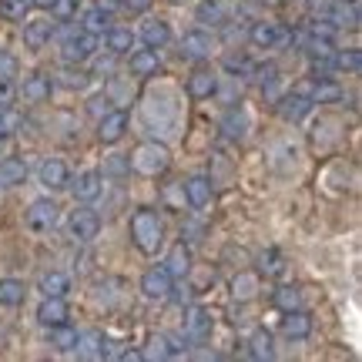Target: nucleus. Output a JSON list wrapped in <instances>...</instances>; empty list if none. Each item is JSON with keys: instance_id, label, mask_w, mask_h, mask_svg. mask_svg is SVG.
Masks as SVG:
<instances>
[{"instance_id": "1", "label": "nucleus", "mask_w": 362, "mask_h": 362, "mask_svg": "<svg viewBox=\"0 0 362 362\" xmlns=\"http://www.w3.org/2000/svg\"><path fill=\"white\" fill-rule=\"evenodd\" d=\"M131 242L141 248L144 255H155L158 248L165 245V225H161V215L151 211V208H138L131 215Z\"/></svg>"}, {"instance_id": "2", "label": "nucleus", "mask_w": 362, "mask_h": 362, "mask_svg": "<svg viewBox=\"0 0 362 362\" xmlns=\"http://www.w3.org/2000/svg\"><path fill=\"white\" fill-rule=\"evenodd\" d=\"M168 165H171L168 148H165V144H158V141L141 144V148L131 155V168L138 171V175H148V178L165 175V171H168Z\"/></svg>"}, {"instance_id": "3", "label": "nucleus", "mask_w": 362, "mask_h": 362, "mask_svg": "<svg viewBox=\"0 0 362 362\" xmlns=\"http://www.w3.org/2000/svg\"><path fill=\"white\" fill-rule=\"evenodd\" d=\"M94 51H98V34L78 30V34H71V37L64 40V47H61V61H64L67 67H71V64H84V61H90V57H94Z\"/></svg>"}, {"instance_id": "4", "label": "nucleus", "mask_w": 362, "mask_h": 362, "mask_svg": "<svg viewBox=\"0 0 362 362\" xmlns=\"http://www.w3.org/2000/svg\"><path fill=\"white\" fill-rule=\"evenodd\" d=\"M57 221H61V208L54 205L51 198H37L24 211V225L30 232H51V228H57Z\"/></svg>"}, {"instance_id": "5", "label": "nucleus", "mask_w": 362, "mask_h": 362, "mask_svg": "<svg viewBox=\"0 0 362 362\" xmlns=\"http://www.w3.org/2000/svg\"><path fill=\"white\" fill-rule=\"evenodd\" d=\"M67 232L74 242H94L98 232H101V215L98 211H90V208H74L71 211V218H67Z\"/></svg>"}, {"instance_id": "6", "label": "nucleus", "mask_w": 362, "mask_h": 362, "mask_svg": "<svg viewBox=\"0 0 362 362\" xmlns=\"http://www.w3.org/2000/svg\"><path fill=\"white\" fill-rule=\"evenodd\" d=\"M141 292H144V298H151V302H165V298H171V292H175V279H171V272L165 269V265L148 269L141 275Z\"/></svg>"}, {"instance_id": "7", "label": "nucleus", "mask_w": 362, "mask_h": 362, "mask_svg": "<svg viewBox=\"0 0 362 362\" xmlns=\"http://www.w3.org/2000/svg\"><path fill=\"white\" fill-rule=\"evenodd\" d=\"M178 54L185 61H208V57L215 54V40H211V34H205V30H188V34H181V40H178Z\"/></svg>"}, {"instance_id": "8", "label": "nucleus", "mask_w": 362, "mask_h": 362, "mask_svg": "<svg viewBox=\"0 0 362 362\" xmlns=\"http://www.w3.org/2000/svg\"><path fill=\"white\" fill-rule=\"evenodd\" d=\"M215 332V319H211V312L202 309V305H194L188 309V319H185V339L192 342V346H202L208 342Z\"/></svg>"}, {"instance_id": "9", "label": "nucleus", "mask_w": 362, "mask_h": 362, "mask_svg": "<svg viewBox=\"0 0 362 362\" xmlns=\"http://www.w3.org/2000/svg\"><path fill=\"white\" fill-rule=\"evenodd\" d=\"M37 178L47 192H61V188H67V181H71V171H67V165L61 158H44L37 168Z\"/></svg>"}, {"instance_id": "10", "label": "nucleus", "mask_w": 362, "mask_h": 362, "mask_svg": "<svg viewBox=\"0 0 362 362\" xmlns=\"http://www.w3.org/2000/svg\"><path fill=\"white\" fill-rule=\"evenodd\" d=\"M298 94H305L312 104H336L342 101V84H336V81L329 78H315L312 84H302V88H296Z\"/></svg>"}, {"instance_id": "11", "label": "nucleus", "mask_w": 362, "mask_h": 362, "mask_svg": "<svg viewBox=\"0 0 362 362\" xmlns=\"http://www.w3.org/2000/svg\"><path fill=\"white\" fill-rule=\"evenodd\" d=\"M67 188L74 192V198H78V202H84V205H88V202H94V198L101 194L104 175H101V171H94V168H90V171H81L74 181H67Z\"/></svg>"}, {"instance_id": "12", "label": "nucleus", "mask_w": 362, "mask_h": 362, "mask_svg": "<svg viewBox=\"0 0 362 362\" xmlns=\"http://www.w3.org/2000/svg\"><path fill=\"white\" fill-rule=\"evenodd\" d=\"M124 131H128V115L124 111H107V115L98 117V138H101L104 144H115L124 138Z\"/></svg>"}, {"instance_id": "13", "label": "nucleus", "mask_w": 362, "mask_h": 362, "mask_svg": "<svg viewBox=\"0 0 362 362\" xmlns=\"http://www.w3.org/2000/svg\"><path fill=\"white\" fill-rule=\"evenodd\" d=\"M54 30H57L54 21H47V17H34V21H27L24 24V44L30 47V51H40V47L51 44Z\"/></svg>"}, {"instance_id": "14", "label": "nucleus", "mask_w": 362, "mask_h": 362, "mask_svg": "<svg viewBox=\"0 0 362 362\" xmlns=\"http://www.w3.org/2000/svg\"><path fill=\"white\" fill-rule=\"evenodd\" d=\"M138 37L144 40V47H151V51H158V47H165L171 40V27L161 21V17H148L141 24V30H138Z\"/></svg>"}, {"instance_id": "15", "label": "nucleus", "mask_w": 362, "mask_h": 362, "mask_svg": "<svg viewBox=\"0 0 362 362\" xmlns=\"http://www.w3.org/2000/svg\"><path fill=\"white\" fill-rule=\"evenodd\" d=\"M248 37H252V44H255V47L272 51L275 44H282V40H285V30L279 24H272V21H259V24H252Z\"/></svg>"}, {"instance_id": "16", "label": "nucleus", "mask_w": 362, "mask_h": 362, "mask_svg": "<svg viewBox=\"0 0 362 362\" xmlns=\"http://www.w3.org/2000/svg\"><path fill=\"white\" fill-rule=\"evenodd\" d=\"M181 192H185L192 208H205L211 202V178L208 175H192V178L181 185Z\"/></svg>"}, {"instance_id": "17", "label": "nucleus", "mask_w": 362, "mask_h": 362, "mask_svg": "<svg viewBox=\"0 0 362 362\" xmlns=\"http://www.w3.org/2000/svg\"><path fill=\"white\" fill-rule=\"evenodd\" d=\"M71 319V309H67L64 298H44L37 309V322L44 329H51V325H64Z\"/></svg>"}, {"instance_id": "18", "label": "nucleus", "mask_w": 362, "mask_h": 362, "mask_svg": "<svg viewBox=\"0 0 362 362\" xmlns=\"http://www.w3.org/2000/svg\"><path fill=\"white\" fill-rule=\"evenodd\" d=\"M282 332H285V339H296V342L309 339L312 336V315H309V312H302V309L285 312Z\"/></svg>"}, {"instance_id": "19", "label": "nucleus", "mask_w": 362, "mask_h": 362, "mask_svg": "<svg viewBox=\"0 0 362 362\" xmlns=\"http://www.w3.org/2000/svg\"><path fill=\"white\" fill-rule=\"evenodd\" d=\"M218 90V78H215V71H208V67H198L192 78H188V94H192L194 101H205Z\"/></svg>"}, {"instance_id": "20", "label": "nucleus", "mask_w": 362, "mask_h": 362, "mask_svg": "<svg viewBox=\"0 0 362 362\" xmlns=\"http://www.w3.org/2000/svg\"><path fill=\"white\" fill-rule=\"evenodd\" d=\"M51 78L47 74H30V78H24V84H21V98H24L27 104H40L51 98Z\"/></svg>"}, {"instance_id": "21", "label": "nucleus", "mask_w": 362, "mask_h": 362, "mask_svg": "<svg viewBox=\"0 0 362 362\" xmlns=\"http://www.w3.org/2000/svg\"><path fill=\"white\" fill-rule=\"evenodd\" d=\"M104 346H107L104 332L90 329V332H78V346H74V352H78L81 359H104Z\"/></svg>"}, {"instance_id": "22", "label": "nucleus", "mask_w": 362, "mask_h": 362, "mask_svg": "<svg viewBox=\"0 0 362 362\" xmlns=\"http://www.w3.org/2000/svg\"><path fill=\"white\" fill-rule=\"evenodd\" d=\"M37 288L44 298H64L67 292H71V279H67L64 272H44Z\"/></svg>"}, {"instance_id": "23", "label": "nucleus", "mask_w": 362, "mask_h": 362, "mask_svg": "<svg viewBox=\"0 0 362 362\" xmlns=\"http://www.w3.org/2000/svg\"><path fill=\"white\" fill-rule=\"evenodd\" d=\"M312 111V101L305 98V94H298V90H292V94H285L282 104H279V115L285 117V121H302V117Z\"/></svg>"}, {"instance_id": "24", "label": "nucleus", "mask_w": 362, "mask_h": 362, "mask_svg": "<svg viewBox=\"0 0 362 362\" xmlns=\"http://www.w3.org/2000/svg\"><path fill=\"white\" fill-rule=\"evenodd\" d=\"M158 71H161V61H158V54L151 47L131 54V74L134 78H155Z\"/></svg>"}, {"instance_id": "25", "label": "nucleus", "mask_w": 362, "mask_h": 362, "mask_svg": "<svg viewBox=\"0 0 362 362\" xmlns=\"http://www.w3.org/2000/svg\"><path fill=\"white\" fill-rule=\"evenodd\" d=\"M27 181V165L21 158H4L0 161V188H17Z\"/></svg>"}, {"instance_id": "26", "label": "nucleus", "mask_w": 362, "mask_h": 362, "mask_svg": "<svg viewBox=\"0 0 362 362\" xmlns=\"http://www.w3.org/2000/svg\"><path fill=\"white\" fill-rule=\"evenodd\" d=\"M47 342H51L57 352H74V346H78V332L71 329V325H51L47 329Z\"/></svg>"}, {"instance_id": "27", "label": "nucleus", "mask_w": 362, "mask_h": 362, "mask_svg": "<svg viewBox=\"0 0 362 362\" xmlns=\"http://www.w3.org/2000/svg\"><path fill=\"white\" fill-rule=\"evenodd\" d=\"M104 44H107V54L124 57L134 51V34L131 30H104Z\"/></svg>"}, {"instance_id": "28", "label": "nucleus", "mask_w": 362, "mask_h": 362, "mask_svg": "<svg viewBox=\"0 0 362 362\" xmlns=\"http://www.w3.org/2000/svg\"><path fill=\"white\" fill-rule=\"evenodd\" d=\"M245 128H248V117L242 107H232L228 115L221 117V131H225V138H232V141H242V138H245Z\"/></svg>"}, {"instance_id": "29", "label": "nucleus", "mask_w": 362, "mask_h": 362, "mask_svg": "<svg viewBox=\"0 0 362 362\" xmlns=\"http://www.w3.org/2000/svg\"><path fill=\"white\" fill-rule=\"evenodd\" d=\"M165 269L171 272V279H181V275H188V269H192V252L185 248V242H178V245L171 248L168 262H165Z\"/></svg>"}, {"instance_id": "30", "label": "nucleus", "mask_w": 362, "mask_h": 362, "mask_svg": "<svg viewBox=\"0 0 362 362\" xmlns=\"http://www.w3.org/2000/svg\"><path fill=\"white\" fill-rule=\"evenodd\" d=\"M248 356H252V359H259V362H265V359H275V346H272V332H265V329H259L255 336L248 339Z\"/></svg>"}, {"instance_id": "31", "label": "nucleus", "mask_w": 362, "mask_h": 362, "mask_svg": "<svg viewBox=\"0 0 362 362\" xmlns=\"http://www.w3.org/2000/svg\"><path fill=\"white\" fill-rule=\"evenodd\" d=\"M27 288L21 279H0V305H21Z\"/></svg>"}, {"instance_id": "32", "label": "nucleus", "mask_w": 362, "mask_h": 362, "mask_svg": "<svg viewBox=\"0 0 362 362\" xmlns=\"http://www.w3.org/2000/svg\"><path fill=\"white\" fill-rule=\"evenodd\" d=\"M107 24H111V13H104L101 7H90V11L81 17V30H88V34H98V37H101L104 30H107Z\"/></svg>"}, {"instance_id": "33", "label": "nucleus", "mask_w": 362, "mask_h": 362, "mask_svg": "<svg viewBox=\"0 0 362 362\" xmlns=\"http://www.w3.org/2000/svg\"><path fill=\"white\" fill-rule=\"evenodd\" d=\"M225 17H228V7L221 0H205L198 7V21L202 24H225Z\"/></svg>"}, {"instance_id": "34", "label": "nucleus", "mask_w": 362, "mask_h": 362, "mask_svg": "<svg viewBox=\"0 0 362 362\" xmlns=\"http://www.w3.org/2000/svg\"><path fill=\"white\" fill-rule=\"evenodd\" d=\"M275 305H279L282 312L302 309V292H298V288H288V285H282V288L275 292Z\"/></svg>"}, {"instance_id": "35", "label": "nucleus", "mask_w": 362, "mask_h": 362, "mask_svg": "<svg viewBox=\"0 0 362 362\" xmlns=\"http://www.w3.org/2000/svg\"><path fill=\"white\" fill-rule=\"evenodd\" d=\"M305 34H312V37H319V40H336V34H339V24H332L329 17H315L309 24V30Z\"/></svg>"}, {"instance_id": "36", "label": "nucleus", "mask_w": 362, "mask_h": 362, "mask_svg": "<svg viewBox=\"0 0 362 362\" xmlns=\"http://www.w3.org/2000/svg\"><path fill=\"white\" fill-rule=\"evenodd\" d=\"M232 288H235V298H255V292H259V279H255V275H238Z\"/></svg>"}, {"instance_id": "37", "label": "nucleus", "mask_w": 362, "mask_h": 362, "mask_svg": "<svg viewBox=\"0 0 362 362\" xmlns=\"http://www.w3.org/2000/svg\"><path fill=\"white\" fill-rule=\"evenodd\" d=\"M17 71H21L17 57H13L11 51H4V47H0V81H13L17 78Z\"/></svg>"}, {"instance_id": "38", "label": "nucleus", "mask_w": 362, "mask_h": 362, "mask_svg": "<svg viewBox=\"0 0 362 362\" xmlns=\"http://www.w3.org/2000/svg\"><path fill=\"white\" fill-rule=\"evenodd\" d=\"M336 67H342V71H352V74H356V71L362 67V54L356 51V47H352V51L336 54Z\"/></svg>"}, {"instance_id": "39", "label": "nucleus", "mask_w": 362, "mask_h": 362, "mask_svg": "<svg viewBox=\"0 0 362 362\" xmlns=\"http://www.w3.org/2000/svg\"><path fill=\"white\" fill-rule=\"evenodd\" d=\"M27 7H30V0H0V13L4 17H21L24 21Z\"/></svg>"}, {"instance_id": "40", "label": "nucleus", "mask_w": 362, "mask_h": 362, "mask_svg": "<svg viewBox=\"0 0 362 362\" xmlns=\"http://www.w3.org/2000/svg\"><path fill=\"white\" fill-rule=\"evenodd\" d=\"M78 7H81V0H57V4L51 7V11L57 13L61 21H71V17L78 13Z\"/></svg>"}, {"instance_id": "41", "label": "nucleus", "mask_w": 362, "mask_h": 362, "mask_svg": "<svg viewBox=\"0 0 362 362\" xmlns=\"http://www.w3.org/2000/svg\"><path fill=\"white\" fill-rule=\"evenodd\" d=\"M262 272H269V275H282V272H285L282 255H279V252H269V255H262Z\"/></svg>"}, {"instance_id": "42", "label": "nucleus", "mask_w": 362, "mask_h": 362, "mask_svg": "<svg viewBox=\"0 0 362 362\" xmlns=\"http://www.w3.org/2000/svg\"><path fill=\"white\" fill-rule=\"evenodd\" d=\"M88 111H90L94 117L107 115V111H111V98H107V94H98V98H90V101H88Z\"/></svg>"}, {"instance_id": "43", "label": "nucleus", "mask_w": 362, "mask_h": 362, "mask_svg": "<svg viewBox=\"0 0 362 362\" xmlns=\"http://www.w3.org/2000/svg\"><path fill=\"white\" fill-rule=\"evenodd\" d=\"M128 168H131L128 155H111V161H107V171H111V175H124Z\"/></svg>"}, {"instance_id": "44", "label": "nucleus", "mask_w": 362, "mask_h": 362, "mask_svg": "<svg viewBox=\"0 0 362 362\" xmlns=\"http://www.w3.org/2000/svg\"><path fill=\"white\" fill-rule=\"evenodd\" d=\"M64 84L67 88H84V84H88V74H84V71H64Z\"/></svg>"}, {"instance_id": "45", "label": "nucleus", "mask_w": 362, "mask_h": 362, "mask_svg": "<svg viewBox=\"0 0 362 362\" xmlns=\"http://www.w3.org/2000/svg\"><path fill=\"white\" fill-rule=\"evenodd\" d=\"M13 101V81H0V107H11Z\"/></svg>"}, {"instance_id": "46", "label": "nucleus", "mask_w": 362, "mask_h": 362, "mask_svg": "<svg viewBox=\"0 0 362 362\" xmlns=\"http://www.w3.org/2000/svg\"><path fill=\"white\" fill-rule=\"evenodd\" d=\"M336 7V0H309V11L312 13H319V17H325V13Z\"/></svg>"}, {"instance_id": "47", "label": "nucleus", "mask_w": 362, "mask_h": 362, "mask_svg": "<svg viewBox=\"0 0 362 362\" xmlns=\"http://www.w3.org/2000/svg\"><path fill=\"white\" fill-rule=\"evenodd\" d=\"M225 67H228V71H238V74H245L248 61H245V57H228V61H225Z\"/></svg>"}, {"instance_id": "48", "label": "nucleus", "mask_w": 362, "mask_h": 362, "mask_svg": "<svg viewBox=\"0 0 362 362\" xmlns=\"http://www.w3.org/2000/svg\"><path fill=\"white\" fill-rule=\"evenodd\" d=\"M98 7H101L104 13H115V11H121L124 4H121V0H98Z\"/></svg>"}, {"instance_id": "49", "label": "nucleus", "mask_w": 362, "mask_h": 362, "mask_svg": "<svg viewBox=\"0 0 362 362\" xmlns=\"http://www.w3.org/2000/svg\"><path fill=\"white\" fill-rule=\"evenodd\" d=\"M124 7H131V11H148L151 7V0H121Z\"/></svg>"}, {"instance_id": "50", "label": "nucleus", "mask_w": 362, "mask_h": 362, "mask_svg": "<svg viewBox=\"0 0 362 362\" xmlns=\"http://www.w3.org/2000/svg\"><path fill=\"white\" fill-rule=\"evenodd\" d=\"M30 4H34V7H40V11H51L57 0H30Z\"/></svg>"}]
</instances>
